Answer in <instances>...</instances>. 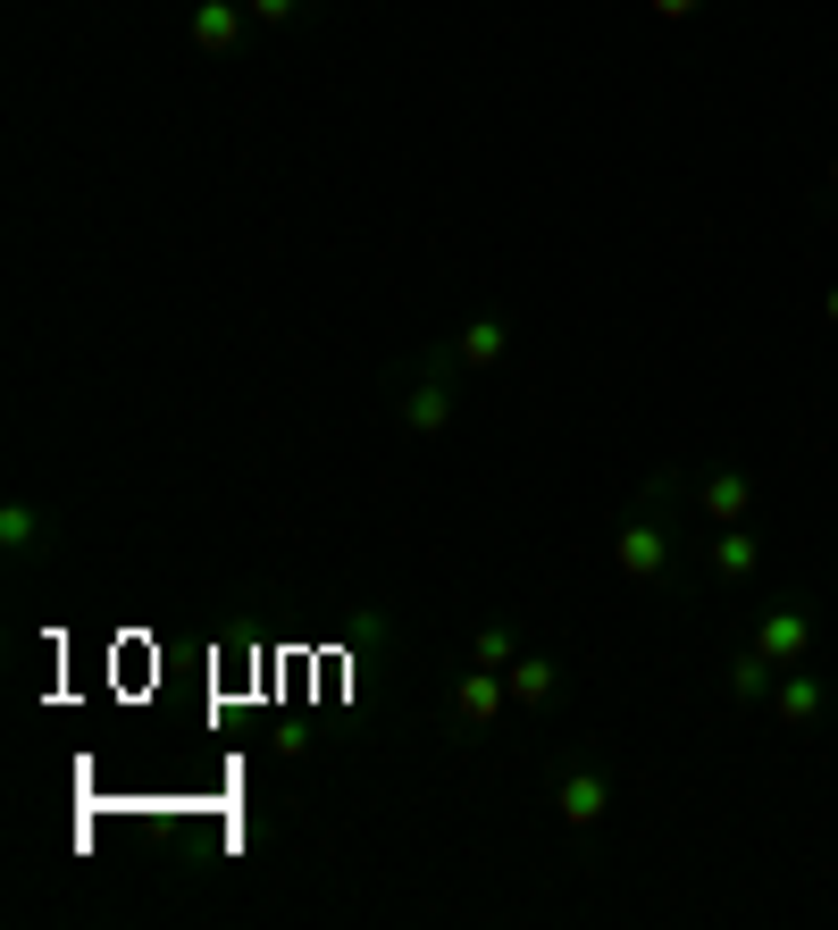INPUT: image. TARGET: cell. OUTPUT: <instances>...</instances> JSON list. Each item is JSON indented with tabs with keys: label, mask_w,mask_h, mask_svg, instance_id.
Segmentation results:
<instances>
[{
	"label": "cell",
	"mask_w": 838,
	"mask_h": 930,
	"mask_svg": "<svg viewBox=\"0 0 838 930\" xmlns=\"http://www.w3.org/2000/svg\"><path fill=\"white\" fill-rule=\"evenodd\" d=\"M830 310H838V303H830Z\"/></svg>",
	"instance_id": "7a4b0ae2"
},
{
	"label": "cell",
	"mask_w": 838,
	"mask_h": 930,
	"mask_svg": "<svg viewBox=\"0 0 838 930\" xmlns=\"http://www.w3.org/2000/svg\"><path fill=\"white\" fill-rule=\"evenodd\" d=\"M763 646H771V654H797L805 628H797V621H771V628H763Z\"/></svg>",
	"instance_id": "6da1fadb"
}]
</instances>
